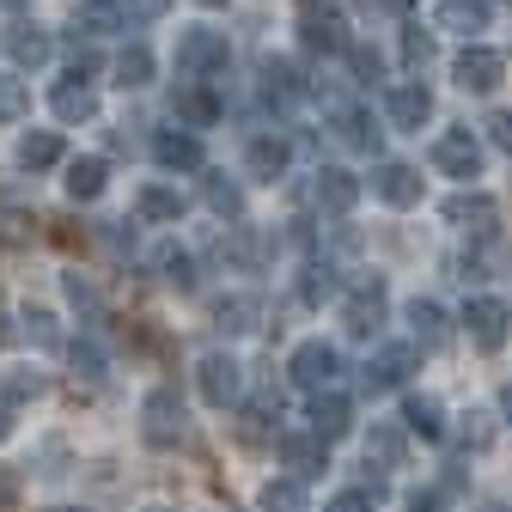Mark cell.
<instances>
[{
    "label": "cell",
    "mask_w": 512,
    "mask_h": 512,
    "mask_svg": "<svg viewBox=\"0 0 512 512\" xmlns=\"http://www.w3.org/2000/svg\"><path fill=\"white\" fill-rule=\"evenodd\" d=\"M226 61H232L226 31L189 25V31L177 37V74H183V80H214V74H226Z\"/></svg>",
    "instance_id": "cell-1"
},
{
    "label": "cell",
    "mask_w": 512,
    "mask_h": 512,
    "mask_svg": "<svg viewBox=\"0 0 512 512\" xmlns=\"http://www.w3.org/2000/svg\"><path fill=\"white\" fill-rule=\"evenodd\" d=\"M141 439L159 445V452H171V445L189 439V409H183V397L171 391V384L147 391V403H141Z\"/></svg>",
    "instance_id": "cell-2"
},
{
    "label": "cell",
    "mask_w": 512,
    "mask_h": 512,
    "mask_svg": "<svg viewBox=\"0 0 512 512\" xmlns=\"http://www.w3.org/2000/svg\"><path fill=\"white\" fill-rule=\"evenodd\" d=\"M452 80H458V92L488 98V92L506 80V55H500V49H488V43H464V49L452 55Z\"/></svg>",
    "instance_id": "cell-3"
},
{
    "label": "cell",
    "mask_w": 512,
    "mask_h": 512,
    "mask_svg": "<svg viewBox=\"0 0 512 512\" xmlns=\"http://www.w3.org/2000/svg\"><path fill=\"white\" fill-rule=\"evenodd\" d=\"M196 391H202V403L208 409H232L238 397H244V366L232 360V354H202L196 360Z\"/></svg>",
    "instance_id": "cell-4"
},
{
    "label": "cell",
    "mask_w": 512,
    "mask_h": 512,
    "mask_svg": "<svg viewBox=\"0 0 512 512\" xmlns=\"http://www.w3.org/2000/svg\"><path fill=\"white\" fill-rule=\"evenodd\" d=\"M464 330H470V342H476L482 354L506 348V336H512V305L494 299V293H476V299L464 305Z\"/></svg>",
    "instance_id": "cell-5"
},
{
    "label": "cell",
    "mask_w": 512,
    "mask_h": 512,
    "mask_svg": "<svg viewBox=\"0 0 512 512\" xmlns=\"http://www.w3.org/2000/svg\"><path fill=\"white\" fill-rule=\"evenodd\" d=\"M287 372H293V384H305V391H330V384L342 378V348H330L324 336L299 342L293 360H287Z\"/></svg>",
    "instance_id": "cell-6"
},
{
    "label": "cell",
    "mask_w": 512,
    "mask_h": 512,
    "mask_svg": "<svg viewBox=\"0 0 512 512\" xmlns=\"http://www.w3.org/2000/svg\"><path fill=\"white\" fill-rule=\"evenodd\" d=\"M433 165H439L445 177L470 183V177H482V141L470 135V128H445V135L433 141Z\"/></svg>",
    "instance_id": "cell-7"
},
{
    "label": "cell",
    "mask_w": 512,
    "mask_h": 512,
    "mask_svg": "<svg viewBox=\"0 0 512 512\" xmlns=\"http://www.w3.org/2000/svg\"><path fill=\"white\" fill-rule=\"evenodd\" d=\"M342 317H348L354 336H372L384 324V281L378 275H354L348 281V299H342Z\"/></svg>",
    "instance_id": "cell-8"
},
{
    "label": "cell",
    "mask_w": 512,
    "mask_h": 512,
    "mask_svg": "<svg viewBox=\"0 0 512 512\" xmlns=\"http://www.w3.org/2000/svg\"><path fill=\"white\" fill-rule=\"evenodd\" d=\"M409 372H415V348L397 342V348H378V354L366 360L360 384H366V397H384V391H397V384H409Z\"/></svg>",
    "instance_id": "cell-9"
},
{
    "label": "cell",
    "mask_w": 512,
    "mask_h": 512,
    "mask_svg": "<svg viewBox=\"0 0 512 512\" xmlns=\"http://www.w3.org/2000/svg\"><path fill=\"white\" fill-rule=\"evenodd\" d=\"M311 202L324 208V214H354V202H360V177L354 171H342V165H317V183H311Z\"/></svg>",
    "instance_id": "cell-10"
},
{
    "label": "cell",
    "mask_w": 512,
    "mask_h": 512,
    "mask_svg": "<svg viewBox=\"0 0 512 512\" xmlns=\"http://www.w3.org/2000/svg\"><path fill=\"white\" fill-rule=\"evenodd\" d=\"M445 220H452L458 232H476V238H488V232L500 226V202H494V196H482V189H458V196L445 202Z\"/></svg>",
    "instance_id": "cell-11"
},
{
    "label": "cell",
    "mask_w": 512,
    "mask_h": 512,
    "mask_svg": "<svg viewBox=\"0 0 512 512\" xmlns=\"http://www.w3.org/2000/svg\"><path fill=\"white\" fill-rule=\"evenodd\" d=\"M372 196H378L384 208H415V202H421V171L384 159V165L372 171Z\"/></svg>",
    "instance_id": "cell-12"
},
{
    "label": "cell",
    "mask_w": 512,
    "mask_h": 512,
    "mask_svg": "<svg viewBox=\"0 0 512 512\" xmlns=\"http://www.w3.org/2000/svg\"><path fill=\"white\" fill-rule=\"evenodd\" d=\"M305 421H311L317 439H330V445H336V439H348V427H354V403L330 384V391H311V415H305Z\"/></svg>",
    "instance_id": "cell-13"
},
{
    "label": "cell",
    "mask_w": 512,
    "mask_h": 512,
    "mask_svg": "<svg viewBox=\"0 0 512 512\" xmlns=\"http://www.w3.org/2000/svg\"><path fill=\"white\" fill-rule=\"evenodd\" d=\"M299 43L311 49V55H342L348 49V19L342 13H330V0H324V13H305V25H299Z\"/></svg>",
    "instance_id": "cell-14"
},
{
    "label": "cell",
    "mask_w": 512,
    "mask_h": 512,
    "mask_svg": "<svg viewBox=\"0 0 512 512\" xmlns=\"http://www.w3.org/2000/svg\"><path fill=\"white\" fill-rule=\"evenodd\" d=\"M281 464L305 482V476H317V470H330V439H317L311 427L305 433H281Z\"/></svg>",
    "instance_id": "cell-15"
},
{
    "label": "cell",
    "mask_w": 512,
    "mask_h": 512,
    "mask_svg": "<svg viewBox=\"0 0 512 512\" xmlns=\"http://www.w3.org/2000/svg\"><path fill=\"white\" fill-rule=\"evenodd\" d=\"M384 110H391V128H415V135H421V128L433 122V92H427L421 80H403Z\"/></svg>",
    "instance_id": "cell-16"
},
{
    "label": "cell",
    "mask_w": 512,
    "mask_h": 512,
    "mask_svg": "<svg viewBox=\"0 0 512 512\" xmlns=\"http://www.w3.org/2000/svg\"><path fill=\"white\" fill-rule=\"evenodd\" d=\"M409 330H415V348H445L452 342V317H445L439 299H409Z\"/></svg>",
    "instance_id": "cell-17"
},
{
    "label": "cell",
    "mask_w": 512,
    "mask_h": 512,
    "mask_svg": "<svg viewBox=\"0 0 512 512\" xmlns=\"http://www.w3.org/2000/svg\"><path fill=\"white\" fill-rule=\"evenodd\" d=\"M49 110L68 122V128H74V122H92V116H98V92H92L86 80H74V74H68V80L49 92Z\"/></svg>",
    "instance_id": "cell-18"
},
{
    "label": "cell",
    "mask_w": 512,
    "mask_h": 512,
    "mask_svg": "<svg viewBox=\"0 0 512 512\" xmlns=\"http://www.w3.org/2000/svg\"><path fill=\"white\" fill-rule=\"evenodd\" d=\"M244 165H250V177L275 183V177H287V165H293V147H287L281 135H256V141L244 147Z\"/></svg>",
    "instance_id": "cell-19"
},
{
    "label": "cell",
    "mask_w": 512,
    "mask_h": 512,
    "mask_svg": "<svg viewBox=\"0 0 512 512\" xmlns=\"http://www.w3.org/2000/svg\"><path fill=\"white\" fill-rule=\"evenodd\" d=\"M135 214H141V220H153V226H177V220L189 214V202L177 196L171 183H141V196H135Z\"/></svg>",
    "instance_id": "cell-20"
},
{
    "label": "cell",
    "mask_w": 512,
    "mask_h": 512,
    "mask_svg": "<svg viewBox=\"0 0 512 512\" xmlns=\"http://www.w3.org/2000/svg\"><path fill=\"white\" fill-rule=\"evenodd\" d=\"M153 159L165 165V171H202V141L189 135H177V128H165V135H153Z\"/></svg>",
    "instance_id": "cell-21"
},
{
    "label": "cell",
    "mask_w": 512,
    "mask_h": 512,
    "mask_svg": "<svg viewBox=\"0 0 512 512\" xmlns=\"http://www.w3.org/2000/svg\"><path fill=\"white\" fill-rule=\"evenodd\" d=\"M403 427H409V433H421L427 445H439V439H445V409H439V397L409 391V397H403Z\"/></svg>",
    "instance_id": "cell-22"
},
{
    "label": "cell",
    "mask_w": 512,
    "mask_h": 512,
    "mask_svg": "<svg viewBox=\"0 0 512 512\" xmlns=\"http://www.w3.org/2000/svg\"><path fill=\"white\" fill-rule=\"evenodd\" d=\"M7 55H13V68H43V61L55 55V37L43 25H13L7 31Z\"/></svg>",
    "instance_id": "cell-23"
},
{
    "label": "cell",
    "mask_w": 512,
    "mask_h": 512,
    "mask_svg": "<svg viewBox=\"0 0 512 512\" xmlns=\"http://www.w3.org/2000/svg\"><path fill=\"white\" fill-rule=\"evenodd\" d=\"M177 116H183V128H214V122H220V98L208 92V80H183Z\"/></svg>",
    "instance_id": "cell-24"
},
{
    "label": "cell",
    "mask_w": 512,
    "mask_h": 512,
    "mask_svg": "<svg viewBox=\"0 0 512 512\" xmlns=\"http://www.w3.org/2000/svg\"><path fill=\"white\" fill-rule=\"evenodd\" d=\"M433 25L458 31V37H476V31H488V0H439Z\"/></svg>",
    "instance_id": "cell-25"
},
{
    "label": "cell",
    "mask_w": 512,
    "mask_h": 512,
    "mask_svg": "<svg viewBox=\"0 0 512 512\" xmlns=\"http://www.w3.org/2000/svg\"><path fill=\"white\" fill-rule=\"evenodd\" d=\"M61 183H68V196H74V202H98V196H104V183H110V165H104L98 153L68 159V177H61Z\"/></svg>",
    "instance_id": "cell-26"
},
{
    "label": "cell",
    "mask_w": 512,
    "mask_h": 512,
    "mask_svg": "<svg viewBox=\"0 0 512 512\" xmlns=\"http://www.w3.org/2000/svg\"><path fill=\"white\" fill-rule=\"evenodd\" d=\"M366 470H403V433L391 421H372V433H366Z\"/></svg>",
    "instance_id": "cell-27"
},
{
    "label": "cell",
    "mask_w": 512,
    "mask_h": 512,
    "mask_svg": "<svg viewBox=\"0 0 512 512\" xmlns=\"http://www.w3.org/2000/svg\"><path fill=\"white\" fill-rule=\"evenodd\" d=\"M74 31H86V37H116V31H122V7H116V0H74Z\"/></svg>",
    "instance_id": "cell-28"
},
{
    "label": "cell",
    "mask_w": 512,
    "mask_h": 512,
    "mask_svg": "<svg viewBox=\"0 0 512 512\" xmlns=\"http://www.w3.org/2000/svg\"><path fill=\"white\" fill-rule=\"evenodd\" d=\"M330 116H336V128H342V141H348V147L378 153V128H372V116H366V110H354V104L330 98Z\"/></svg>",
    "instance_id": "cell-29"
},
{
    "label": "cell",
    "mask_w": 512,
    "mask_h": 512,
    "mask_svg": "<svg viewBox=\"0 0 512 512\" xmlns=\"http://www.w3.org/2000/svg\"><path fill=\"white\" fill-rule=\"evenodd\" d=\"M13 159H19L25 171H49V165H61V135H55V128H37V135H19Z\"/></svg>",
    "instance_id": "cell-30"
},
{
    "label": "cell",
    "mask_w": 512,
    "mask_h": 512,
    "mask_svg": "<svg viewBox=\"0 0 512 512\" xmlns=\"http://www.w3.org/2000/svg\"><path fill=\"white\" fill-rule=\"evenodd\" d=\"M202 202H208L220 220H244V189H238L226 171H208V177H202Z\"/></svg>",
    "instance_id": "cell-31"
},
{
    "label": "cell",
    "mask_w": 512,
    "mask_h": 512,
    "mask_svg": "<svg viewBox=\"0 0 512 512\" xmlns=\"http://www.w3.org/2000/svg\"><path fill=\"white\" fill-rule=\"evenodd\" d=\"M256 317H263V299H250V293H232V299H220L214 324H220L226 336H250V330H256Z\"/></svg>",
    "instance_id": "cell-32"
},
{
    "label": "cell",
    "mask_w": 512,
    "mask_h": 512,
    "mask_svg": "<svg viewBox=\"0 0 512 512\" xmlns=\"http://www.w3.org/2000/svg\"><path fill=\"white\" fill-rule=\"evenodd\" d=\"M116 86H122V92L153 86V49H147V43H128V49L116 55Z\"/></svg>",
    "instance_id": "cell-33"
},
{
    "label": "cell",
    "mask_w": 512,
    "mask_h": 512,
    "mask_svg": "<svg viewBox=\"0 0 512 512\" xmlns=\"http://www.w3.org/2000/svg\"><path fill=\"white\" fill-rule=\"evenodd\" d=\"M299 92H305V86H299V68L269 55V61H263V98H269V104H293Z\"/></svg>",
    "instance_id": "cell-34"
},
{
    "label": "cell",
    "mask_w": 512,
    "mask_h": 512,
    "mask_svg": "<svg viewBox=\"0 0 512 512\" xmlns=\"http://www.w3.org/2000/svg\"><path fill=\"white\" fill-rule=\"evenodd\" d=\"M153 269H159V281H165V287H177V293L196 287V263H189V250H177V244H165V250L153 256Z\"/></svg>",
    "instance_id": "cell-35"
},
{
    "label": "cell",
    "mask_w": 512,
    "mask_h": 512,
    "mask_svg": "<svg viewBox=\"0 0 512 512\" xmlns=\"http://www.w3.org/2000/svg\"><path fill=\"white\" fill-rule=\"evenodd\" d=\"M263 512H305V482L299 476H281L263 488Z\"/></svg>",
    "instance_id": "cell-36"
},
{
    "label": "cell",
    "mask_w": 512,
    "mask_h": 512,
    "mask_svg": "<svg viewBox=\"0 0 512 512\" xmlns=\"http://www.w3.org/2000/svg\"><path fill=\"white\" fill-rule=\"evenodd\" d=\"M0 397H7V403H25V397H43V378H37L31 366H7V372H0Z\"/></svg>",
    "instance_id": "cell-37"
},
{
    "label": "cell",
    "mask_w": 512,
    "mask_h": 512,
    "mask_svg": "<svg viewBox=\"0 0 512 512\" xmlns=\"http://www.w3.org/2000/svg\"><path fill=\"white\" fill-rule=\"evenodd\" d=\"M31 110V86L13 80V74H0V122H19Z\"/></svg>",
    "instance_id": "cell-38"
},
{
    "label": "cell",
    "mask_w": 512,
    "mask_h": 512,
    "mask_svg": "<svg viewBox=\"0 0 512 512\" xmlns=\"http://www.w3.org/2000/svg\"><path fill=\"white\" fill-rule=\"evenodd\" d=\"M299 299H305V305H324V299H336V269H330V263H324V269L311 263V269H305V281H299Z\"/></svg>",
    "instance_id": "cell-39"
},
{
    "label": "cell",
    "mask_w": 512,
    "mask_h": 512,
    "mask_svg": "<svg viewBox=\"0 0 512 512\" xmlns=\"http://www.w3.org/2000/svg\"><path fill=\"white\" fill-rule=\"evenodd\" d=\"M342 55L354 61V80H360V86H372V80L384 74V61H378V49H372V43H354V37H348V49H342Z\"/></svg>",
    "instance_id": "cell-40"
},
{
    "label": "cell",
    "mask_w": 512,
    "mask_h": 512,
    "mask_svg": "<svg viewBox=\"0 0 512 512\" xmlns=\"http://www.w3.org/2000/svg\"><path fill=\"white\" fill-rule=\"evenodd\" d=\"M25 336H31L37 348H55V342H61V330H55V317H49L43 305H25Z\"/></svg>",
    "instance_id": "cell-41"
},
{
    "label": "cell",
    "mask_w": 512,
    "mask_h": 512,
    "mask_svg": "<svg viewBox=\"0 0 512 512\" xmlns=\"http://www.w3.org/2000/svg\"><path fill=\"white\" fill-rule=\"evenodd\" d=\"M403 61H409V74H421L433 61V31H403Z\"/></svg>",
    "instance_id": "cell-42"
},
{
    "label": "cell",
    "mask_w": 512,
    "mask_h": 512,
    "mask_svg": "<svg viewBox=\"0 0 512 512\" xmlns=\"http://www.w3.org/2000/svg\"><path fill=\"white\" fill-rule=\"evenodd\" d=\"M116 7H122V19L153 25V19H165V13H171V0H116Z\"/></svg>",
    "instance_id": "cell-43"
},
{
    "label": "cell",
    "mask_w": 512,
    "mask_h": 512,
    "mask_svg": "<svg viewBox=\"0 0 512 512\" xmlns=\"http://www.w3.org/2000/svg\"><path fill=\"white\" fill-rule=\"evenodd\" d=\"M61 287H68V299H74L80 311H92V317H98V287H92L86 275H61Z\"/></svg>",
    "instance_id": "cell-44"
},
{
    "label": "cell",
    "mask_w": 512,
    "mask_h": 512,
    "mask_svg": "<svg viewBox=\"0 0 512 512\" xmlns=\"http://www.w3.org/2000/svg\"><path fill=\"white\" fill-rule=\"evenodd\" d=\"M68 354H74V366H80L86 378H104V354H98V342H86V336H80Z\"/></svg>",
    "instance_id": "cell-45"
},
{
    "label": "cell",
    "mask_w": 512,
    "mask_h": 512,
    "mask_svg": "<svg viewBox=\"0 0 512 512\" xmlns=\"http://www.w3.org/2000/svg\"><path fill=\"white\" fill-rule=\"evenodd\" d=\"M372 506H378V500H372L366 488H342V494H330L324 512H372Z\"/></svg>",
    "instance_id": "cell-46"
},
{
    "label": "cell",
    "mask_w": 512,
    "mask_h": 512,
    "mask_svg": "<svg viewBox=\"0 0 512 512\" xmlns=\"http://www.w3.org/2000/svg\"><path fill=\"white\" fill-rule=\"evenodd\" d=\"M98 68H104V61H98V49H92V43H86V49L74 43V61H68V74H74V80H92Z\"/></svg>",
    "instance_id": "cell-47"
},
{
    "label": "cell",
    "mask_w": 512,
    "mask_h": 512,
    "mask_svg": "<svg viewBox=\"0 0 512 512\" xmlns=\"http://www.w3.org/2000/svg\"><path fill=\"white\" fill-rule=\"evenodd\" d=\"M488 141H494L500 153H512V110H494V116H488Z\"/></svg>",
    "instance_id": "cell-48"
},
{
    "label": "cell",
    "mask_w": 512,
    "mask_h": 512,
    "mask_svg": "<svg viewBox=\"0 0 512 512\" xmlns=\"http://www.w3.org/2000/svg\"><path fill=\"white\" fill-rule=\"evenodd\" d=\"M464 421H470V427H464V445H470V452H482V445L494 439V433H488V415H476V409H470Z\"/></svg>",
    "instance_id": "cell-49"
},
{
    "label": "cell",
    "mask_w": 512,
    "mask_h": 512,
    "mask_svg": "<svg viewBox=\"0 0 512 512\" xmlns=\"http://www.w3.org/2000/svg\"><path fill=\"white\" fill-rule=\"evenodd\" d=\"M19 500V470H7V464H0V512H7Z\"/></svg>",
    "instance_id": "cell-50"
},
{
    "label": "cell",
    "mask_w": 512,
    "mask_h": 512,
    "mask_svg": "<svg viewBox=\"0 0 512 512\" xmlns=\"http://www.w3.org/2000/svg\"><path fill=\"white\" fill-rule=\"evenodd\" d=\"M439 506H445V500H439L433 488H421V494H409V512H439Z\"/></svg>",
    "instance_id": "cell-51"
},
{
    "label": "cell",
    "mask_w": 512,
    "mask_h": 512,
    "mask_svg": "<svg viewBox=\"0 0 512 512\" xmlns=\"http://www.w3.org/2000/svg\"><path fill=\"white\" fill-rule=\"evenodd\" d=\"M366 7H372V13H409L415 0H366Z\"/></svg>",
    "instance_id": "cell-52"
},
{
    "label": "cell",
    "mask_w": 512,
    "mask_h": 512,
    "mask_svg": "<svg viewBox=\"0 0 512 512\" xmlns=\"http://www.w3.org/2000/svg\"><path fill=\"white\" fill-rule=\"evenodd\" d=\"M7 433H13V403L0 397V439H7Z\"/></svg>",
    "instance_id": "cell-53"
},
{
    "label": "cell",
    "mask_w": 512,
    "mask_h": 512,
    "mask_svg": "<svg viewBox=\"0 0 512 512\" xmlns=\"http://www.w3.org/2000/svg\"><path fill=\"white\" fill-rule=\"evenodd\" d=\"M500 415H506V427H512V384H500Z\"/></svg>",
    "instance_id": "cell-54"
},
{
    "label": "cell",
    "mask_w": 512,
    "mask_h": 512,
    "mask_svg": "<svg viewBox=\"0 0 512 512\" xmlns=\"http://www.w3.org/2000/svg\"><path fill=\"white\" fill-rule=\"evenodd\" d=\"M196 7H208V13H214V7H226V0H196Z\"/></svg>",
    "instance_id": "cell-55"
},
{
    "label": "cell",
    "mask_w": 512,
    "mask_h": 512,
    "mask_svg": "<svg viewBox=\"0 0 512 512\" xmlns=\"http://www.w3.org/2000/svg\"><path fill=\"white\" fill-rule=\"evenodd\" d=\"M153 512H171V506H153Z\"/></svg>",
    "instance_id": "cell-56"
},
{
    "label": "cell",
    "mask_w": 512,
    "mask_h": 512,
    "mask_svg": "<svg viewBox=\"0 0 512 512\" xmlns=\"http://www.w3.org/2000/svg\"><path fill=\"white\" fill-rule=\"evenodd\" d=\"M305 7H317V0H305Z\"/></svg>",
    "instance_id": "cell-57"
},
{
    "label": "cell",
    "mask_w": 512,
    "mask_h": 512,
    "mask_svg": "<svg viewBox=\"0 0 512 512\" xmlns=\"http://www.w3.org/2000/svg\"><path fill=\"white\" fill-rule=\"evenodd\" d=\"M68 512H74V506H68Z\"/></svg>",
    "instance_id": "cell-58"
}]
</instances>
